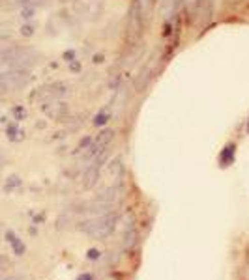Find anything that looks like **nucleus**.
Listing matches in <instances>:
<instances>
[{
  "mask_svg": "<svg viewBox=\"0 0 249 280\" xmlns=\"http://www.w3.org/2000/svg\"><path fill=\"white\" fill-rule=\"evenodd\" d=\"M42 60L44 55L26 45H12L0 51V66H6L8 69H30Z\"/></svg>",
  "mask_w": 249,
  "mask_h": 280,
  "instance_id": "obj_1",
  "label": "nucleus"
},
{
  "mask_svg": "<svg viewBox=\"0 0 249 280\" xmlns=\"http://www.w3.org/2000/svg\"><path fill=\"white\" fill-rule=\"evenodd\" d=\"M152 12H154V0H131L130 12H128V36L131 39L141 37L144 26L148 25Z\"/></svg>",
  "mask_w": 249,
  "mask_h": 280,
  "instance_id": "obj_2",
  "label": "nucleus"
},
{
  "mask_svg": "<svg viewBox=\"0 0 249 280\" xmlns=\"http://www.w3.org/2000/svg\"><path fill=\"white\" fill-rule=\"evenodd\" d=\"M116 222H118L116 211H109V213L96 215V217L90 220H85L81 226V230L94 239H105L114 231Z\"/></svg>",
  "mask_w": 249,
  "mask_h": 280,
  "instance_id": "obj_3",
  "label": "nucleus"
},
{
  "mask_svg": "<svg viewBox=\"0 0 249 280\" xmlns=\"http://www.w3.org/2000/svg\"><path fill=\"white\" fill-rule=\"evenodd\" d=\"M32 82V75L28 69H6L0 71V98L12 96L23 90Z\"/></svg>",
  "mask_w": 249,
  "mask_h": 280,
  "instance_id": "obj_4",
  "label": "nucleus"
},
{
  "mask_svg": "<svg viewBox=\"0 0 249 280\" xmlns=\"http://www.w3.org/2000/svg\"><path fill=\"white\" fill-rule=\"evenodd\" d=\"M105 12V0H73V13L82 21L94 23Z\"/></svg>",
  "mask_w": 249,
  "mask_h": 280,
  "instance_id": "obj_5",
  "label": "nucleus"
},
{
  "mask_svg": "<svg viewBox=\"0 0 249 280\" xmlns=\"http://www.w3.org/2000/svg\"><path fill=\"white\" fill-rule=\"evenodd\" d=\"M114 138V131L112 129H103L98 136L94 140H90V144H88L87 152H85V155L82 157L85 159H90V157H98L100 153L107 152L105 148L111 144V140Z\"/></svg>",
  "mask_w": 249,
  "mask_h": 280,
  "instance_id": "obj_6",
  "label": "nucleus"
},
{
  "mask_svg": "<svg viewBox=\"0 0 249 280\" xmlns=\"http://www.w3.org/2000/svg\"><path fill=\"white\" fill-rule=\"evenodd\" d=\"M68 91H69L68 82H53V84L39 88L34 98L42 99V103H47V101H53V99H62Z\"/></svg>",
  "mask_w": 249,
  "mask_h": 280,
  "instance_id": "obj_7",
  "label": "nucleus"
},
{
  "mask_svg": "<svg viewBox=\"0 0 249 280\" xmlns=\"http://www.w3.org/2000/svg\"><path fill=\"white\" fill-rule=\"evenodd\" d=\"M44 112L49 116L51 120L62 122L64 118H68L69 107H68V103H64V101H60V99H53V101L44 103Z\"/></svg>",
  "mask_w": 249,
  "mask_h": 280,
  "instance_id": "obj_8",
  "label": "nucleus"
},
{
  "mask_svg": "<svg viewBox=\"0 0 249 280\" xmlns=\"http://www.w3.org/2000/svg\"><path fill=\"white\" fill-rule=\"evenodd\" d=\"M51 0H0V6L4 10H17V8H37L49 4Z\"/></svg>",
  "mask_w": 249,
  "mask_h": 280,
  "instance_id": "obj_9",
  "label": "nucleus"
},
{
  "mask_svg": "<svg viewBox=\"0 0 249 280\" xmlns=\"http://www.w3.org/2000/svg\"><path fill=\"white\" fill-rule=\"evenodd\" d=\"M154 66H156V58H150V60L146 62V66L139 71L137 79H135V90L137 91H143L144 88H146L150 77H152V73H154Z\"/></svg>",
  "mask_w": 249,
  "mask_h": 280,
  "instance_id": "obj_10",
  "label": "nucleus"
},
{
  "mask_svg": "<svg viewBox=\"0 0 249 280\" xmlns=\"http://www.w3.org/2000/svg\"><path fill=\"white\" fill-rule=\"evenodd\" d=\"M98 179H100V166L98 165L88 166L87 170H85V174H82V189L85 191L94 189Z\"/></svg>",
  "mask_w": 249,
  "mask_h": 280,
  "instance_id": "obj_11",
  "label": "nucleus"
},
{
  "mask_svg": "<svg viewBox=\"0 0 249 280\" xmlns=\"http://www.w3.org/2000/svg\"><path fill=\"white\" fill-rule=\"evenodd\" d=\"M139 243V234H137V228L133 222H128L126 226V231H124V247L126 250H133L137 247Z\"/></svg>",
  "mask_w": 249,
  "mask_h": 280,
  "instance_id": "obj_12",
  "label": "nucleus"
},
{
  "mask_svg": "<svg viewBox=\"0 0 249 280\" xmlns=\"http://www.w3.org/2000/svg\"><path fill=\"white\" fill-rule=\"evenodd\" d=\"M6 238H8V243H10V245L13 247V252H15V254H17V256H23V254H25V245L21 243V239H19L17 236L13 234V231H8Z\"/></svg>",
  "mask_w": 249,
  "mask_h": 280,
  "instance_id": "obj_13",
  "label": "nucleus"
},
{
  "mask_svg": "<svg viewBox=\"0 0 249 280\" xmlns=\"http://www.w3.org/2000/svg\"><path fill=\"white\" fill-rule=\"evenodd\" d=\"M234 150H236V146H234V144H229V146H227L223 152H221V155H219V161H221V165L229 166L232 161H234Z\"/></svg>",
  "mask_w": 249,
  "mask_h": 280,
  "instance_id": "obj_14",
  "label": "nucleus"
},
{
  "mask_svg": "<svg viewBox=\"0 0 249 280\" xmlns=\"http://www.w3.org/2000/svg\"><path fill=\"white\" fill-rule=\"evenodd\" d=\"M10 271H12V262L8 260L6 256L0 254V280L10 276Z\"/></svg>",
  "mask_w": 249,
  "mask_h": 280,
  "instance_id": "obj_15",
  "label": "nucleus"
},
{
  "mask_svg": "<svg viewBox=\"0 0 249 280\" xmlns=\"http://www.w3.org/2000/svg\"><path fill=\"white\" fill-rule=\"evenodd\" d=\"M12 36H13L12 26L8 25V23H2V21H0V43L8 41V39H10Z\"/></svg>",
  "mask_w": 249,
  "mask_h": 280,
  "instance_id": "obj_16",
  "label": "nucleus"
},
{
  "mask_svg": "<svg viewBox=\"0 0 249 280\" xmlns=\"http://www.w3.org/2000/svg\"><path fill=\"white\" fill-rule=\"evenodd\" d=\"M17 134H21V133H19V129L15 127V125H10V127H8V136L12 140H17L19 138Z\"/></svg>",
  "mask_w": 249,
  "mask_h": 280,
  "instance_id": "obj_17",
  "label": "nucleus"
},
{
  "mask_svg": "<svg viewBox=\"0 0 249 280\" xmlns=\"http://www.w3.org/2000/svg\"><path fill=\"white\" fill-rule=\"evenodd\" d=\"M107 120H109V114H105V112H103V114H98V116H96V120H94V123H96V125H103V123H105Z\"/></svg>",
  "mask_w": 249,
  "mask_h": 280,
  "instance_id": "obj_18",
  "label": "nucleus"
},
{
  "mask_svg": "<svg viewBox=\"0 0 249 280\" xmlns=\"http://www.w3.org/2000/svg\"><path fill=\"white\" fill-rule=\"evenodd\" d=\"M180 2L187 8V10H195L197 4H199V0H180Z\"/></svg>",
  "mask_w": 249,
  "mask_h": 280,
  "instance_id": "obj_19",
  "label": "nucleus"
},
{
  "mask_svg": "<svg viewBox=\"0 0 249 280\" xmlns=\"http://www.w3.org/2000/svg\"><path fill=\"white\" fill-rule=\"evenodd\" d=\"M32 30H34V28H32L30 25H25L21 28V34H23V36H32Z\"/></svg>",
  "mask_w": 249,
  "mask_h": 280,
  "instance_id": "obj_20",
  "label": "nucleus"
},
{
  "mask_svg": "<svg viewBox=\"0 0 249 280\" xmlns=\"http://www.w3.org/2000/svg\"><path fill=\"white\" fill-rule=\"evenodd\" d=\"M79 280H92V274H81Z\"/></svg>",
  "mask_w": 249,
  "mask_h": 280,
  "instance_id": "obj_21",
  "label": "nucleus"
},
{
  "mask_svg": "<svg viewBox=\"0 0 249 280\" xmlns=\"http://www.w3.org/2000/svg\"><path fill=\"white\" fill-rule=\"evenodd\" d=\"M2 280H23V278H21V276H12V274H10V276H6V278H2Z\"/></svg>",
  "mask_w": 249,
  "mask_h": 280,
  "instance_id": "obj_22",
  "label": "nucleus"
},
{
  "mask_svg": "<svg viewBox=\"0 0 249 280\" xmlns=\"http://www.w3.org/2000/svg\"><path fill=\"white\" fill-rule=\"evenodd\" d=\"M90 258L96 260V258H98V250H90Z\"/></svg>",
  "mask_w": 249,
  "mask_h": 280,
  "instance_id": "obj_23",
  "label": "nucleus"
},
{
  "mask_svg": "<svg viewBox=\"0 0 249 280\" xmlns=\"http://www.w3.org/2000/svg\"><path fill=\"white\" fill-rule=\"evenodd\" d=\"M60 2H68V0H60Z\"/></svg>",
  "mask_w": 249,
  "mask_h": 280,
  "instance_id": "obj_24",
  "label": "nucleus"
}]
</instances>
